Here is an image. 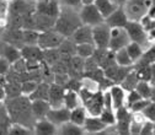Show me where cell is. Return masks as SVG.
<instances>
[{
    "label": "cell",
    "mask_w": 155,
    "mask_h": 135,
    "mask_svg": "<svg viewBox=\"0 0 155 135\" xmlns=\"http://www.w3.org/2000/svg\"><path fill=\"white\" fill-rule=\"evenodd\" d=\"M94 4L100 11V14L104 16V18L117 9V5L112 3L111 0H94Z\"/></svg>",
    "instance_id": "28"
},
{
    "label": "cell",
    "mask_w": 155,
    "mask_h": 135,
    "mask_svg": "<svg viewBox=\"0 0 155 135\" xmlns=\"http://www.w3.org/2000/svg\"><path fill=\"white\" fill-rule=\"evenodd\" d=\"M81 25V20L78 14L73 12L69 9H61L53 28L65 38H69L74 33V31Z\"/></svg>",
    "instance_id": "2"
},
{
    "label": "cell",
    "mask_w": 155,
    "mask_h": 135,
    "mask_svg": "<svg viewBox=\"0 0 155 135\" xmlns=\"http://www.w3.org/2000/svg\"><path fill=\"white\" fill-rule=\"evenodd\" d=\"M63 106L68 109H73L79 106V96L78 92L73 90H65L64 92V98H63Z\"/></svg>",
    "instance_id": "31"
},
{
    "label": "cell",
    "mask_w": 155,
    "mask_h": 135,
    "mask_svg": "<svg viewBox=\"0 0 155 135\" xmlns=\"http://www.w3.org/2000/svg\"><path fill=\"white\" fill-rule=\"evenodd\" d=\"M84 108L86 109V113L92 117H99L100 113L104 109V93L100 90H96L92 92V95L83 103Z\"/></svg>",
    "instance_id": "6"
},
{
    "label": "cell",
    "mask_w": 155,
    "mask_h": 135,
    "mask_svg": "<svg viewBox=\"0 0 155 135\" xmlns=\"http://www.w3.org/2000/svg\"><path fill=\"white\" fill-rule=\"evenodd\" d=\"M35 12L57 18L61 12V5L58 0H38L35 4Z\"/></svg>",
    "instance_id": "10"
},
{
    "label": "cell",
    "mask_w": 155,
    "mask_h": 135,
    "mask_svg": "<svg viewBox=\"0 0 155 135\" xmlns=\"http://www.w3.org/2000/svg\"><path fill=\"white\" fill-rule=\"evenodd\" d=\"M104 22L110 27H124L128 22V17L123 10V6H117L114 11H112L108 16L104 18Z\"/></svg>",
    "instance_id": "12"
},
{
    "label": "cell",
    "mask_w": 155,
    "mask_h": 135,
    "mask_svg": "<svg viewBox=\"0 0 155 135\" xmlns=\"http://www.w3.org/2000/svg\"><path fill=\"white\" fill-rule=\"evenodd\" d=\"M35 133L37 135H53L55 134V125L49 122L47 118H42V119H37V122L33 125Z\"/></svg>",
    "instance_id": "23"
},
{
    "label": "cell",
    "mask_w": 155,
    "mask_h": 135,
    "mask_svg": "<svg viewBox=\"0 0 155 135\" xmlns=\"http://www.w3.org/2000/svg\"><path fill=\"white\" fill-rule=\"evenodd\" d=\"M110 95L112 98V108L113 111L117 109L121 106H124V100H126V91L118 85V84H113L110 88Z\"/></svg>",
    "instance_id": "21"
},
{
    "label": "cell",
    "mask_w": 155,
    "mask_h": 135,
    "mask_svg": "<svg viewBox=\"0 0 155 135\" xmlns=\"http://www.w3.org/2000/svg\"><path fill=\"white\" fill-rule=\"evenodd\" d=\"M154 129H155V122H151V121L147 119L142 124L139 135H151V134H154Z\"/></svg>",
    "instance_id": "48"
},
{
    "label": "cell",
    "mask_w": 155,
    "mask_h": 135,
    "mask_svg": "<svg viewBox=\"0 0 155 135\" xmlns=\"http://www.w3.org/2000/svg\"><path fill=\"white\" fill-rule=\"evenodd\" d=\"M102 93H104V108H106V109H113L112 108V98H111L110 91L106 90V91H102Z\"/></svg>",
    "instance_id": "53"
},
{
    "label": "cell",
    "mask_w": 155,
    "mask_h": 135,
    "mask_svg": "<svg viewBox=\"0 0 155 135\" xmlns=\"http://www.w3.org/2000/svg\"><path fill=\"white\" fill-rule=\"evenodd\" d=\"M20 84L21 82H17V81H9V80L5 81L4 88H5V93H6V98L17 97V96L21 95Z\"/></svg>",
    "instance_id": "35"
},
{
    "label": "cell",
    "mask_w": 155,
    "mask_h": 135,
    "mask_svg": "<svg viewBox=\"0 0 155 135\" xmlns=\"http://www.w3.org/2000/svg\"><path fill=\"white\" fill-rule=\"evenodd\" d=\"M8 134L11 135H28L31 134V130L22 125V124H18V123H11L9 129H8Z\"/></svg>",
    "instance_id": "41"
},
{
    "label": "cell",
    "mask_w": 155,
    "mask_h": 135,
    "mask_svg": "<svg viewBox=\"0 0 155 135\" xmlns=\"http://www.w3.org/2000/svg\"><path fill=\"white\" fill-rule=\"evenodd\" d=\"M116 115V131L121 135H128L129 134V124H130V115L132 112L126 107L121 106L117 109H114Z\"/></svg>",
    "instance_id": "7"
},
{
    "label": "cell",
    "mask_w": 155,
    "mask_h": 135,
    "mask_svg": "<svg viewBox=\"0 0 155 135\" xmlns=\"http://www.w3.org/2000/svg\"><path fill=\"white\" fill-rule=\"evenodd\" d=\"M132 70H133V64L132 65H127V66H120L118 65L117 72H116L114 78H113V82L114 84H120Z\"/></svg>",
    "instance_id": "42"
},
{
    "label": "cell",
    "mask_w": 155,
    "mask_h": 135,
    "mask_svg": "<svg viewBox=\"0 0 155 135\" xmlns=\"http://www.w3.org/2000/svg\"><path fill=\"white\" fill-rule=\"evenodd\" d=\"M94 3V0H81V4H91Z\"/></svg>",
    "instance_id": "59"
},
{
    "label": "cell",
    "mask_w": 155,
    "mask_h": 135,
    "mask_svg": "<svg viewBox=\"0 0 155 135\" xmlns=\"http://www.w3.org/2000/svg\"><path fill=\"white\" fill-rule=\"evenodd\" d=\"M86 109L84 108V106H78L73 109H70V114H69V121L76 125H83L85 118H86Z\"/></svg>",
    "instance_id": "27"
},
{
    "label": "cell",
    "mask_w": 155,
    "mask_h": 135,
    "mask_svg": "<svg viewBox=\"0 0 155 135\" xmlns=\"http://www.w3.org/2000/svg\"><path fill=\"white\" fill-rule=\"evenodd\" d=\"M63 2L70 6V8H75V6H79L81 4V0H63Z\"/></svg>",
    "instance_id": "55"
},
{
    "label": "cell",
    "mask_w": 155,
    "mask_h": 135,
    "mask_svg": "<svg viewBox=\"0 0 155 135\" xmlns=\"http://www.w3.org/2000/svg\"><path fill=\"white\" fill-rule=\"evenodd\" d=\"M20 54L21 58L25 60H38L42 62L43 59V50L38 47L37 44L35 46H26L24 44L20 48Z\"/></svg>",
    "instance_id": "18"
},
{
    "label": "cell",
    "mask_w": 155,
    "mask_h": 135,
    "mask_svg": "<svg viewBox=\"0 0 155 135\" xmlns=\"http://www.w3.org/2000/svg\"><path fill=\"white\" fill-rule=\"evenodd\" d=\"M111 2H112V3H114L117 6H122V5L127 2V0H111Z\"/></svg>",
    "instance_id": "57"
},
{
    "label": "cell",
    "mask_w": 155,
    "mask_h": 135,
    "mask_svg": "<svg viewBox=\"0 0 155 135\" xmlns=\"http://www.w3.org/2000/svg\"><path fill=\"white\" fill-rule=\"evenodd\" d=\"M10 124H11V121L9 118L6 108L3 103L2 107H0V134H8V129Z\"/></svg>",
    "instance_id": "38"
},
{
    "label": "cell",
    "mask_w": 155,
    "mask_h": 135,
    "mask_svg": "<svg viewBox=\"0 0 155 135\" xmlns=\"http://www.w3.org/2000/svg\"><path fill=\"white\" fill-rule=\"evenodd\" d=\"M64 40H65L64 36L58 33L54 28H51V30L40 32L37 46L40 47L42 50L43 49H51V48H58Z\"/></svg>",
    "instance_id": "3"
},
{
    "label": "cell",
    "mask_w": 155,
    "mask_h": 135,
    "mask_svg": "<svg viewBox=\"0 0 155 135\" xmlns=\"http://www.w3.org/2000/svg\"><path fill=\"white\" fill-rule=\"evenodd\" d=\"M129 37L124 30V27H112L110 30V42L108 49L116 52L121 48H124L129 43Z\"/></svg>",
    "instance_id": "5"
},
{
    "label": "cell",
    "mask_w": 155,
    "mask_h": 135,
    "mask_svg": "<svg viewBox=\"0 0 155 135\" xmlns=\"http://www.w3.org/2000/svg\"><path fill=\"white\" fill-rule=\"evenodd\" d=\"M65 88L62 85H58L55 82L49 84V92H48V102L51 104V108H58L63 106V98H64Z\"/></svg>",
    "instance_id": "13"
},
{
    "label": "cell",
    "mask_w": 155,
    "mask_h": 135,
    "mask_svg": "<svg viewBox=\"0 0 155 135\" xmlns=\"http://www.w3.org/2000/svg\"><path fill=\"white\" fill-rule=\"evenodd\" d=\"M0 56L5 58V59L12 64L15 63L16 60H18L21 58V54H20V49L17 47L8 43V42H3L0 44Z\"/></svg>",
    "instance_id": "19"
},
{
    "label": "cell",
    "mask_w": 155,
    "mask_h": 135,
    "mask_svg": "<svg viewBox=\"0 0 155 135\" xmlns=\"http://www.w3.org/2000/svg\"><path fill=\"white\" fill-rule=\"evenodd\" d=\"M69 114H70V109L62 106L58 108H49V111L46 114V118L57 127V125H62L65 122H69Z\"/></svg>",
    "instance_id": "14"
},
{
    "label": "cell",
    "mask_w": 155,
    "mask_h": 135,
    "mask_svg": "<svg viewBox=\"0 0 155 135\" xmlns=\"http://www.w3.org/2000/svg\"><path fill=\"white\" fill-rule=\"evenodd\" d=\"M142 113L144 114V117L148 119V121H151V122H155V102H149L142 111Z\"/></svg>",
    "instance_id": "45"
},
{
    "label": "cell",
    "mask_w": 155,
    "mask_h": 135,
    "mask_svg": "<svg viewBox=\"0 0 155 135\" xmlns=\"http://www.w3.org/2000/svg\"><path fill=\"white\" fill-rule=\"evenodd\" d=\"M138 81H139V79H138V76H137V74H135V71L134 70H132L126 78L118 84L126 92H128V91H130V90H134L135 88V86H137V84H138Z\"/></svg>",
    "instance_id": "30"
},
{
    "label": "cell",
    "mask_w": 155,
    "mask_h": 135,
    "mask_svg": "<svg viewBox=\"0 0 155 135\" xmlns=\"http://www.w3.org/2000/svg\"><path fill=\"white\" fill-rule=\"evenodd\" d=\"M4 42H8L20 49L22 44L21 40V30H15V28H6V33L4 36Z\"/></svg>",
    "instance_id": "26"
},
{
    "label": "cell",
    "mask_w": 155,
    "mask_h": 135,
    "mask_svg": "<svg viewBox=\"0 0 155 135\" xmlns=\"http://www.w3.org/2000/svg\"><path fill=\"white\" fill-rule=\"evenodd\" d=\"M58 50L61 52V54L75 55V43H73L70 41V38H65V40L61 43V46L58 47Z\"/></svg>",
    "instance_id": "40"
},
{
    "label": "cell",
    "mask_w": 155,
    "mask_h": 135,
    "mask_svg": "<svg viewBox=\"0 0 155 135\" xmlns=\"http://www.w3.org/2000/svg\"><path fill=\"white\" fill-rule=\"evenodd\" d=\"M134 90L140 95L142 98H147V100H149V101H151V102H155V97H154L155 88H154V86H151L148 81L139 80Z\"/></svg>",
    "instance_id": "25"
},
{
    "label": "cell",
    "mask_w": 155,
    "mask_h": 135,
    "mask_svg": "<svg viewBox=\"0 0 155 135\" xmlns=\"http://www.w3.org/2000/svg\"><path fill=\"white\" fill-rule=\"evenodd\" d=\"M8 3L5 0H0V20L2 18H6L8 16Z\"/></svg>",
    "instance_id": "54"
},
{
    "label": "cell",
    "mask_w": 155,
    "mask_h": 135,
    "mask_svg": "<svg viewBox=\"0 0 155 135\" xmlns=\"http://www.w3.org/2000/svg\"><path fill=\"white\" fill-rule=\"evenodd\" d=\"M124 30L129 37V40L132 42H137L139 44H143L147 40V32L144 31L143 26L139 24V21H130L128 20V22L124 26Z\"/></svg>",
    "instance_id": "11"
},
{
    "label": "cell",
    "mask_w": 155,
    "mask_h": 135,
    "mask_svg": "<svg viewBox=\"0 0 155 135\" xmlns=\"http://www.w3.org/2000/svg\"><path fill=\"white\" fill-rule=\"evenodd\" d=\"M95 50V46L91 43H80V44H75V54L79 55L81 58H89L92 55Z\"/></svg>",
    "instance_id": "36"
},
{
    "label": "cell",
    "mask_w": 155,
    "mask_h": 135,
    "mask_svg": "<svg viewBox=\"0 0 155 135\" xmlns=\"http://www.w3.org/2000/svg\"><path fill=\"white\" fill-rule=\"evenodd\" d=\"M4 106L11 123H18L27 127L28 129H33L35 117L31 111V101L27 96L20 95L17 97L6 98L4 101Z\"/></svg>",
    "instance_id": "1"
},
{
    "label": "cell",
    "mask_w": 155,
    "mask_h": 135,
    "mask_svg": "<svg viewBox=\"0 0 155 135\" xmlns=\"http://www.w3.org/2000/svg\"><path fill=\"white\" fill-rule=\"evenodd\" d=\"M10 69H11V64L5 59V58L0 56V74L5 76Z\"/></svg>",
    "instance_id": "52"
},
{
    "label": "cell",
    "mask_w": 155,
    "mask_h": 135,
    "mask_svg": "<svg viewBox=\"0 0 155 135\" xmlns=\"http://www.w3.org/2000/svg\"><path fill=\"white\" fill-rule=\"evenodd\" d=\"M79 17L83 25H89L91 27L104 22V16L100 14V11L97 10L94 3L83 4V9L79 14Z\"/></svg>",
    "instance_id": "4"
},
{
    "label": "cell",
    "mask_w": 155,
    "mask_h": 135,
    "mask_svg": "<svg viewBox=\"0 0 155 135\" xmlns=\"http://www.w3.org/2000/svg\"><path fill=\"white\" fill-rule=\"evenodd\" d=\"M55 20L57 18H53L51 16L33 12V30H36L38 32L51 30L54 27Z\"/></svg>",
    "instance_id": "17"
},
{
    "label": "cell",
    "mask_w": 155,
    "mask_h": 135,
    "mask_svg": "<svg viewBox=\"0 0 155 135\" xmlns=\"http://www.w3.org/2000/svg\"><path fill=\"white\" fill-rule=\"evenodd\" d=\"M51 104L46 100H33L31 101V111L36 119L46 118V114L49 111Z\"/></svg>",
    "instance_id": "22"
},
{
    "label": "cell",
    "mask_w": 155,
    "mask_h": 135,
    "mask_svg": "<svg viewBox=\"0 0 155 135\" xmlns=\"http://www.w3.org/2000/svg\"><path fill=\"white\" fill-rule=\"evenodd\" d=\"M5 2H11V0H5Z\"/></svg>",
    "instance_id": "61"
},
{
    "label": "cell",
    "mask_w": 155,
    "mask_h": 135,
    "mask_svg": "<svg viewBox=\"0 0 155 135\" xmlns=\"http://www.w3.org/2000/svg\"><path fill=\"white\" fill-rule=\"evenodd\" d=\"M38 36H40V32L36 31V30H21L22 44H26V46H35V44H37Z\"/></svg>",
    "instance_id": "32"
},
{
    "label": "cell",
    "mask_w": 155,
    "mask_h": 135,
    "mask_svg": "<svg viewBox=\"0 0 155 135\" xmlns=\"http://www.w3.org/2000/svg\"><path fill=\"white\" fill-rule=\"evenodd\" d=\"M5 100H6V93H5L4 85H0V102H4Z\"/></svg>",
    "instance_id": "56"
},
{
    "label": "cell",
    "mask_w": 155,
    "mask_h": 135,
    "mask_svg": "<svg viewBox=\"0 0 155 135\" xmlns=\"http://www.w3.org/2000/svg\"><path fill=\"white\" fill-rule=\"evenodd\" d=\"M139 59L148 63V64L155 63V48H154V46H151L147 52L143 50V54H142V56L139 58Z\"/></svg>",
    "instance_id": "46"
},
{
    "label": "cell",
    "mask_w": 155,
    "mask_h": 135,
    "mask_svg": "<svg viewBox=\"0 0 155 135\" xmlns=\"http://www.w3.org/2000/svg\"><path fill=\"white\" fill-rule=\"evenodd\" d=\"M59 133L64 134V135H81L84 133V129H83V127L76 125L69 121V122H65L61 125Z\"/></svg>",
    "instance_id": "33"
},
{
    "label": "cell",
    "mask_w": 155,
    "mask_h": 135,
    "mask_svg": "<svg viewBox=\"0 0 155 135\" xmlns=\"http://www.w3.org/2000/svg\"><path fill=\"white\" fill-rule=\"evenodd\" d=\"M30 12H35V4L26 0H11L8 5V15H26Z\"/></svg>",
    "instance_id": "16"
},
{
    "label": "cell",
    "mask_w": 155,
    "mask_h": 135,
    "mask_svg": "<svg viewBox=\"0 0 155 135\" xmlns=\"http://www.w3.org/2000/svg\"><path fill=\"white\" fill-rule=\"evenodd\" d=\"M37 81L35 80H26V81H22L20 84V91H21V95L24 96H28L30 93H32V91L36 88L37 86Z\"/></svg>",
    "instance_id": "43"
},
{
    "label": "cell",
    "mask_w": 155,
    "mask_h": 135,
    "mask_svg": "<svg viewBox=\"0 0 155 135\" xmlns=\"http://www.w3.org/2000/svg\"><path fill=\"white\" fill-rule=\"evenodd\" d=\"M124 48H126V50H127V53H128V55H129V58H130V60H132L133 63L137 62L139 58L142 56V54H143L142 44H139V43H137V42L129 41V43H128Z\"/></svg>",
    "instance_id": "29"
},
{
    "label": "cell",
    "mask_w": 155,
    "mask_h": 135,
    "mask_svg": "<svg viewBox=\"0 0 155 135\" xmlns=\"http://www.w3.org/2000/svg\"><path fill=\"white\" fill-rule=\"evenodd\" d=\"M139 24L143 26V28H144V31H145V32L154 30V18H150L147 14H145L143 17H140Z\"/></svg>",
    "instance_id": "49"
},
{
    "label": "cell",
    "mask_w": 155,
    "mask_h": 135,
    "mask_svg": "<svg viewBox=\"0 0 155 135\" xmlns=\"http://www.w3.org/2000/svg\"><path fill=\"white\" fill-rule=\"evenodd\" d=\"M5 81H6L5 76H4V75H2V74H0V85H4V84H5Z\"/></svg>",
    "instance_id": "58"
},
{
    "label": "cell",
    "mask_w": 155,
    "mask_h": 135,
    "mask_svg": "<svg viewBox=\"0 0 155 135\" xmlns=\"http://www.w3.org/2000/svg\"><path fill=\"white\" fill-rule=\"evenodd\" d=\"M99 118H100V121L106 127H112L116 123V115H114L113 109H106V108H104L102 112L99 115Z\"/></svg>",
    "instance_id": "39"
},
{
    "label": "cell",
    "mask_w": 155,
    "mask_h": 135,
    "mask_svg": "<svg viewBox=\"0 0 155 135\" xmlns=\"http://www.w3.org/2000/svg\"><path fill=\"white\" fill-rule=\"evenodd\" d=\"M48 92H49V82L40 81L37 84L36 88L32 91V93H30L27 97H28L30 101H33V100H46V101H48Z\"/></svg>",
    "instance_id": "24"
},
{
    "label": "cell",
    "mask_w": 155,
    "mask_h": 135,
    "mask_svg": "<svg viewBox=\"0 0 155 135\" xmlns=\"http://www.w3.org/2000/svg\"><path fill=\"white\" fill-rule=\"evenodd\" d=\"M149 102H150V101L147 100V98H140V100H138L137 102H134L128 109H129L130 112H142L143 108H144Z\"/></svg>",
    "instance_id": "50"
},
{
    "label": "cell",
    "mask_w": 155,
    "mask_h": 135,
    "mask_svg": "<svg viewBox=\"0 0 155 135\" xmlns=\"http://www.w3.org/2000/svg\"><path fill=\"white\" fill-rule=\"evenodd\" d=\"M2 104H3V102H0V107H2Z\"/></svg>",
    "instance_id": "60"
},
{
    "label": "cell",
    "mask_w": 155,
    "mask_h": 135,
    "mask_svg": "<svg viewBox=\"0 0 155 135\" xmlns=\"http://www.w3.org/2000/svg\"><path fill=\"white\" fill-rule=\"evenodd\" d=\"M122 6L128 20L130 21H139L140 17H143L147 14L144 0H127Z\"/></svg>",
    "instance_id": "8"
},
{
    "label": "cell",
    "mask_w": 155,
    "mask_h": 135,
    "mask_svg": "<svg viewBox=\"0 0 155 135\" xmlns=\"http://www.w3.org/2000/svg\"><path fill=\"white\" fill-rule=\"evenodd\" d=\"M142 97H140V95L135 91V90H130V91H128V95L126 96V100H124V102H126V107L127 108H129L134 102H137L138 100H140Z\"/></svg>",
    "instance_id": "47"
},
{
    "label": "cell",
    "mask_w": 155,
    "mask_h": 135,
    "mask_svg": "<svg viewBox=\"0 0 155 135\" xmlns=\"http://www.w3.org/2000/svg\"><path fill=\"white\" fill-rule=\"evenodd\" d=\"M117 69H118V64L114 63V64H112V65H110V66H107V68L104 69V75L106 76L107 79H110V80L113 81L114 75H116V72H117Z\"/></svg>",
    "instance_id": "51"
},
{
    "label": "cell",
    "mask_w": 155,
    "mask_h": 135,
    "mask_svg": "<svg viewBox=\"0 0 155 135\" xmlns=\"http://www.w3.org/2000/svg\"><path fill=\"white\" fill-rule=\"evenodd\" d=\"M61 59V52L58 48H51V49H43V62L47 65H53Z\"/></svg>",
    "instance_id": "34"
},
{
    "label": "cell",
    "mask_w": 155,
    "mask_h": 135,
    "mask_svg": "<svg viewBox=\"0 0 155 135\" xmlns=\"http://www.w3.org/2000/svg\"><path fill=\"white\" fill-rule=\"evenodd\" d=\"M114 60L120 66H127V65L133 64V62L130 60V58H129L126 48H121V49L114 52Z\"/></svg>",
    "instance_id": "37"
},
{
    "label": "cell",
    "mask_w": 155,
    "mask_h": 135,
    "mask_svg": "<svg viewBox=\"0 0 155 135\" xmlns=\"http://www.w3.org/2000/svg\"><path fill=\"white\" fill-rule=\"evenodd\" d=\"M69 38H70V41L75 44H80V43H91V44H94L91 26H89V25L79 26Z\"/></svg>",
    "instance_id": "15"
},
{
    "label": "cell",
    "mask_w": 155,
    "mask_h": 135,
    "mask_svg": "<svg viewBox=\"0 0 155 135\" xmlns=\"http://www.w3.org/2000/svg\"><path fill=\"white\" fill-rule=\"evenodd\" d=\"M83 85H84V84H83V79L69 78L68 81H67V84L64 85V88H65V90H73V91L78 92V91L81 88Z\"/></svg>",
    "instance_id": "44"
},
{
    "label": "cell",
    "mask_w": 155,
    "mask_h": 135,
    "mask_svg": "<svg viewBox=\"0 0 155 135\" xmlns=\"http://www.w3.org/2000/svg\"><path fill=\"white\" fill-rule=\"evenodd\" d=\"M110 30L111 28L105 22H101L99 25H95L91 27L92 41H94L95 48H108Z\"/></svg>",
    "instance_id": "9"
},
{
    "label": "cell",
    "mask_w": 155,
    "mask_h": 135,
    "mask_svg": "<svg viewBox=\"0 0 155 135\" xmlns=\"http://www.w3.org/2000/svg\"><path fill=\"white\" fill-rule=\"evenodd\" d=\"M83 129L84 131L89 133V134H96V133H101L104 131L107 127L100 121L99 117H92V115H86V118L83 123Z\"/></svg>",
    "instance_id": "20"
}]
</instances>
